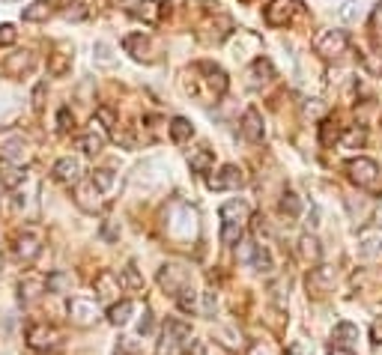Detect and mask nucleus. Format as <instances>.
<instances>
[{
	"label": "nucleus",
	"mask_w": 382,
	"mask_h": 355,
	"mask_svg": "<svg viewBox=\"0 0 382 355\" xmlns=\"http://www.w3.org/2000/svg\"><path fill=\"white\" fill-rule=\"evenodd\" d=\"M347 173H350V180L355 185L364 188V192H374V194L382 192V173H379V164L374 158H364V156L350 158L347 161Z\"/></svg>",
	"instance_id": "obj_1"
},
{
	"label": "nucleus",
	"mask_w": 382,
	"mask_h": 355,
	"mask_svg": "<svg viewBox=\"0 0 382 355\" xmlns=\"http://www.w3.org/2000/svg\"><path fill=\"white\" fill-rule=\"evenodd\" d=\"M168 230L173 239H183V242H188V239L197 236V212L185 206V203H173L171 206V221H168Z\"/></svg>",
	"instance_id": "obj_2"
},
{
	"label": "nucleus",
	"mask_w": 382,
	"mask_h": 355,
	"mask_svg": "<svg viewBox=\"0 0 382 355\" xmlns=\"http://www.w3.org/2000/svg\"><path fill=\"white\" fill-rule=\"evenodd\" d=\"M188 337H191V325L180 320H168L164 323L161 344H159V355H180L188 347Z\"/></svg>",
	"instance_id": "obj_3"
},
{
	"label": "nucleus",
	"mask_w": 382,
	"mask_h": 355,
	"mask_svg": "<svg viewBox=\"0 0 382 355\" xmlns=\"http://www.w3.org/2000/svg\"><path fill=\"white\" fill-rule=\"evenodd\" d=\"M314 51L323 60H338L340 54H347V33L343 30H320L314 39Z\"/></svg>",
	"instance_id": "obj_4"
},
{
	"label": "nucleus",
	"mask_w": 382,
	"mask_h": 355,
	"mask_svg": "<svg viewBox=\"0 0 382 355\" xmlns=\"http://www.w3.org/2000/svg\"><path fill=\"white\" fill-rule=\"evenodd\" d=\"M188 281H191V275H188L185 266H180V263H171V266H164V269L159 272L161 289H164V293H171L173 299H180V296L185 293Z\"/></svg>",
	"instance_id": "obj_5"
},
{
	"label": "nucleus",
	"mask_w": 382,
	"mask_h": 355,
	"mask_svg": "<svg viewBox=\"0 0 382 355\" xmlns=\"http://www.w3.org/2000/svg\"><path fill=\"white\" fill-rule=\"evenodd\" d=\"M123 48L129 51V54L135 57V60H141V63H156L159 60V45L149 39V36H144V33H132V36H125L123 39Z\"/></svg>",
	"instance_id": "obj_6"
},
{
	"label": "nucleus",
	"mask_w": 382,
	"mask_h": 355,
	"mask_svg": "<svg viewBox=\"0 0 382 355\" xmlns=\"http://www.w3.org/2000/svg\"><path fill=\"white\" fill-rule=\"evenodd\" d=\"M27 344H30V349L48 352V349H57L60 335H57V328H51L45 323H36V325L27 328Z\"/></svg>",
	"instance_id": "obj_7"
},
{
	"label": "nucleus",
	"mask_w": 382,
	"mask_h": 355,
	"mask_svg": "<svg viewBox=\"0 0 382 355\" xmlns=\"http://www.w3.org/2000/svg\"><path fill=\"white\" fill-rule=\"evenodd\" d=\"M248 182V176L242 168H236V164H224V168L209 176V188H215V192H224V188H242Z\"/></svg>",
	"instance_id": "obj_8"
},
{
	"label": "nucleus",
	"mask_w": 382,
	"mask_h": 355,
	"mask_svg": "<svg viewBox=\"0 0 382 355\" xmlns=\"http://www.w3.org/2000/svg\"><path fill=\"white\" fill-rule=\"evenodd\" d=\"M299 9V0H272L269 6H266V21L272 24V27H287L292 21Z\"/></svg>",
	"instance_id": "obj_9"
},
{
	"label": "nucleus",
	"mask_w": 382,
	"mask_h": 355,
	"mask_svg": "<svg viewBox=\"0 0 382 355\" xmlns=\"http://www.w3.org/2000/svg\"><path fill=\"white\" fill-rule=\"evenodd\" d=\"M69 316H72L75 325L87 328V325H93L99 320V304L93 299H72L69 301Z\"/></svg>",
	"instance_id": "obj_10"
},
{
	"label": "nucleus",
	"mask_w": 382,
	"mask_h": 355,
	"mask_svg": "<svg viewBox=\"0 0 382 355\" xmlns=\"http://www.w3.org/2000/svg\"><path fill=\"white\" fill-rule=\"evenodd\" d=\"M39 251H42L39 233H36V230L18 233V239H16V257H18L21 263H33L36 257H39Z\"/></svg>",
	"instance_id": "obj_11"
},
{
	"label": "nucleus",
	"mask_w": 382,
	"mask_h": 355,
	"mask_svg": "<svg viewBox=\"0 0 382 355\" xmlns=\"http://www.w3.org/2000/svg\"><path fill=\"white\" fill-rule=\"evenodd\" d=\"M81 173H84L81 158L66 156V158H60V161L54 164V180L63 182V185H78V182H81Z\"/></svg>",
	"instance_id": "obj_12"
},
{
	"label": "nucleus",
	"mask_w": 382,
	"mask_h": 355,
	"mask_svg": "<svg viewBox=\"0 0 382 355\" xmlns=\"http://www.w3.org/2000/svg\"><path fill=\"white\" fill-rule=\"evenodd\" d=\"M245 78H248L245 84L251 87V90H260L263 84H269V81L275 78V66H272V63L266 60V57H257V60L251 63V69L245 72Z\"/></svg>",
	"instance_id": "obj_13"
},
{
	"label": "nucleus",
	"mask_w": 382,
	"mask_h": 355,
	"mask_svg": "<svg viewBox=\"0 0 382 355\" xmlns=\"http://www.w3.org/2000/svg\"><path fill=\"white\" fill-rule=\"evenodd\" d=\"M42 293H48L45 278H42V275H33V272H27V275L21 278V284H18V296H21V301H24V304H33V301L39 299Z\"/></svg>",
	"instance_id": "obj_14"
},
{
	"label": "nucleus",
	"mask_w": 382,
	"mask_h": 355,
	"mask_svg": "<svg viewBox=\"0 0 382 355\" xmlns=\"http://www.w3.org/2000/svg\"><path fill=\"white\" fill-rule=\"evenodd\" d=\"M200 30H207V33H200L203 42H221V39H227V36H230L233 21L227 18V15H218V18H209Z\"/></svg>",
	"instance_id": "obj_15"
},
{
	"label": "nucleus",
	"mask_w": 382,
	"mask_h": 355,
	"mask_svg": "<svg viewBox=\"0 0 382 355\" xmlns=\"http://www.w3.org/2000/svg\"><path fill=\"white\" fill-rule=\"evenodd\" d=\"M75 203H78L84 212H99L101 192H99L93 182H78V188H75Z\"/></svg>",
	"instance_id": "obj_16"
},
{
	"label": "nucleus",
	"mask_w": 382,
	"mask_h": 355,
	"mask_svg": "<svg viewBox=\"0 0 382 355\" xmlns=\"http://www.w3.org/2000/svg\"><path fill=\"white\" fill-rule=\"evenodd\" d=\"M248 215H251V206L245 200H227L224 206H221V221L224 224H233V227H242L248 221Z\"/></svg>",
	"instance_id": "obj_17"
},
{
	"label": "nucleus",
	"mask_w": 382,
	"mask_h": 355,
	"mask_svg": "<svg viewBox=\"0 0 382 355\" xmlns=\"http://www.w3.org/2000/svg\"><path fill=\"white\" fill-rule=\"evenodd\" d=\"M96 296H99V301H113V299H117V293H120V278L117 275H113V272H101L99 278H96Z\"/></svg>",
	"instance_id": "obj_18"
},
{
	"label": "nucleus",
	"mask_w": 382,
	"mask_h": 355,
	"mask_svg": "<svg viewBox=\"0 0 382 355\" xmlns=\"http://www.w3.org/2000/svg\"><path fill=\"white\" fill-rule=\"evenodd\" d=\"M33 69V54L30 51H16V54H9L4 60V72L12 75V78H21L24 72H30Z\"/></svg>",
	"instance_id": "obj_19"
},
{
	"label": "nucleus",
	"mask_w": 382,
	"mask_h": 355,
	"mask_svg": "<svg viewBox=\"0 0 382 355\" xmlns=\"http://www.w3.org/2000/svg\"><path fill=\"white\" fill-rule=\"evenodd\" d=\"M332 340H335V347H338V349H350V347H355V344H359V325H352V323H338Z\"/></svg>",
	"instance_id": "obj_20"
},
{
	"label": "nucleus",
	"mask_w": 382,
	"mask_h": 355,
	"mask_svg": "<svg viewBox=\"0 0 382 355\" xmlns=\"http://www.w3.org/2000/svg\"><path fill=\"white\" fill-rule=\"evenodd\" d=\"M21 182H24V170L18 168L16 161L0 158V185H4V188H18Z\"/></svg>",
	"instance_id": "obj_21"
},
{
	"label": "nucleus",
	"mask_w": 382,
	"mask_h": 355,
	"mask_svg": "<svg viewBox=\"0 0 382 355\" xmlns=\"http://www.w3.org/2000/svg\"><path fill=\"white\" fill-rule=\"evenodd\" d=\"M135 308L137 304L132 301V299H123V301H113L111 308H108V320H111V325H125L132 320V313H135Z\"/></svg>",
	"instance_id": "obj_22"
},
{
	"label": "nucleus",
	"mask_w": 382,
	"mask_h": 355,
	"mask_svg": "<svg viewBox=\"0 0 382 355\" xmlns=\"http://www.w3.org/2000/svg\"><path fill=\"white\" fill-rule=\"evenodd\" d=\"M320 254H323V248H320V239L316 236H311V233H304L302 239H299V257H302V263H316L320 260Z\"/></svg>",
	"instance_id": "obj_23"
},
{
	"label": "nucleus",
	"mask_w": 382,
	"mask_h": 355,
	"mask_svg": "<svg viewBox=\"0 0 382 355\" xmlns=\"http://www.w3.org/2000/svg\"><path fill=\"white\" fill-rule=\"evenodd\" d=\"M335 284V269L332 266H316V269H311V278H308V289H326Z\"/></svg>",
	"instance_id": "obj_24"
},
{
	"label": "nucleus",
	"mask_w": 382,
	"mask_h": 355,
	"mask_svg": "<svg viewBox=\"0 0 382 355\" xmlns=\"http://www.w3.org/2000/svg\"><path fill=\"white\" fill-rule=\"evenodd\" d=\"M242 132H245L248 141H263V120H260V113L257 111H245V117H242Z\"/></svg>",
	"instance_id": "obj_25"
},
{
	"label": "nucleus",
	"mask_w": 382,
	"mask_h": 355,
	"mask_svg": "<svg viewBox=\"0 0 382 355\" xmlns=\"http://www.w3.org/2000/svg\"><path fill=\"white\" fill-rule=\"evenodd\" d=\"M251 266H254V269H257V272H263V275H272L275 263H272V254H269V248H266V245H254Z\"/></svg>",
	"instance_id": "obj_26"
},
{
	"label": "nucleus",
	"mask_w": 382,
	"mask_h": 355,
	"mask_svg": "<svg viewBox=\"0 0 382 355\" xmlns=\"http://www.w3.org/2000/svg\"><path fill=\"white\" fill-rule=\"evenodd\" d=\"M69 63H72V54H69V48L66 45H57V51H54V57H51V66H48V72L51 75H66V69H69Z\"/></svg>",
	"instance_id": "obj_27"
},
{
	"label": "nucleus",
	"mask_w": 382,
	"mask_h": 355,
	"mask_svg": "<svg viewBox=\"0 0 382 355\" xmlns=\"http://www.w3.org/2000/svg\"><path fill=\"white\" fill-rule=\"evenodd\" d=\"M188 164H191V170H197V173H209V168H212V152H209V149H191V152H188Z\"/></svg>",
	"instance_id": "obj_28"
},
{
	"label": "nucleus",
	"mask_w": 382,
	"mask_h": 355,
	"mask_svg": "<svg viewBox=\"0 0 382 355\" xmlns=\"http://www.w3.org/2000/svg\"><path fill=\"white\" fill-rule=\"evenodd\" d=\"M72 284H75V281H72V275H66V272H51V275L45 278L48 293H66Z\"/></svg>",
	"instance_id": "obj_29"
},
{
	"label": "nucleus",
	"mask_w": 382,
	"mask_h": 355,
	"mask_svg": "<svg viewBox=\"0 0 382 355\" xmlns=\"http://www.w3.org/2000/svg\"><path fill=\"white\" fill-rule=\"evenodd\" d=\"M78 147L87 152V156H96V152H101V147H105V135H101V132H87L84 137H81V141H78Z\"/></svg>",
	"instance_id": "obj_30"
},
{
	"label": "nucleus",
	"mask_w": 382,
	"mask_h": 355,
	"mask_svg": "<svg viewBox=\"0 0 382 355\" xmlns=\"http://www.w3.org/2000/svg\"><path fill=\"white\" fill-rule=\"evenodd\" d=\"M24 21H33V24H39V21H48V15H51V9H48V4L45 0H36V4H30V6H24Z\"/></svg>",
	"instance_id": "obj_31"
},
{
	"label": "nucleus",
	"mask_w": 382,
	"mask_h": 355,
	"mask_svg": "<svg viewBox=\"0 0 382 355\" xmlns=\"http://www.w3.org/2000/svg\"><path fill=\"white\" fill-rule=\"evenodd\" d=\"M4 158L16 161V164H18V158H27V141H24V137H12V141H6Z\"/></svg>",
	"instance_id": "obj_32"
},
{
	"label": "nucleus",
	"mask_w": 382,
	"mask_h": 355,
	"mask_svg": "<svg viewBox=\"0 0 382 355\" xmlns=\"http://www.w3.org/2000/svg\"><path fill=\"white\" fill-rule=\"evenodd\" d=\"M90 182H93V185L99 188L101 194H105V192H111V188L117 185V176H113V170H108V168H99V170H93Z\"/></svg>",
	"instance_id": "obj_33"
},
{
	"label": "nucleus",
	"mask_w": 382,
	"mask_h": 355,
	"mask_svg": "<svg viewBox=\"0 0 382 355\" xmlns=\"http://www.w3.org/2000/svg\"><path fill=\"white\" fill-rule=\"evenodd\" d=\"M191 135H195V129H191V123H188L185 117H173V120H171V137H173L176 144L188 141Z\"/></svg>",
	"instance_id": "obj_34"
},
{
	"label": "nucleus",
	"mask_w": 382,
	"mask_h": 355,
	"mask_svg": "<svg viewBox=\"0 0 382 355\" xmlns=\"http://www.w3.org/2000/svg\"><path fill=\"white\" fill-rule=\"evenodd\" d=\"M281 212L287 215V218H299V215H302V200L292 194V192H287L281 197Z\"/></svg>",
	"instance_id": "obj_35"
},
{
	"label": "nucleus",
	"mask_w": 382,
	"mask_h": 355,
	"mask_svg": "<svg viewBox=\"0 0 382 355\" xmlns=\"http://www.w3.org/2000/svg\"><path fill=\"white\" fill-rule=\"evenodd\" d=\"M120 284H125V287H129V289H141V287H144V278L137 275V269H135V266L129 263V266H125V269H123V278H120Z\"/></svg>",
	"instance_id": "obj_36"
},
{
	"label": "nucleus",
	"mask_w": 382,
	"mask_h": 355,
	"mask_svg": "<svg viewBox=\"0 0 382 355\" xmlns=\"http://www.w3.org/2000/svg\"><path fill=\"white\" fill-rule=\"evenodd\" d=\"M135 15L144 18L147 24H156V4H152V0H141V4L135 6Z\"/></svg>",
	"instance_id": "obj_37"
},
{
	"label": "nucleus",
	"mask_w": 382,
	"mask_h": 355,
	"mask_svg": "<svg viewBox=\"0 0 382 355\" xmlns=\"http://www.w3.org/2000/svg\"><path fill=\"white\" fill-rule=\"evenodd\" d=\"M221 242H224V245H239V242H242V227L221 224Z\"/></svg>",
	"instance_id": "obj_38"
},
{
	"label": "nucleus",
	"mask_w": 382,
	"mask_h": 355,
	"mask_svg": "<svg viewBox=\"0 0 382 355\" xmlns=\"http://www.w3.org/2000/svg\"><path fill=\"white\" fill-rule=\"evenodd\" d=\"M340 144L347 147V149H355V147H362V144H364V132L359 129V125H355V129H350L347 135L340 137Z\"/></svg>",
	"instance_id": "obj_39"
},
{
	"label": "nucleus",
	"mask_w": 382,
	"mask_h": 355,
	"mask_svg": "<svg viewBox=\"0 0 382 355\" xmlns=\"http://www.w3.org/2000/svg\"><path fill=\"white\" fill-rule=\"evenodd\" d=\"M338 18L340 21H355L359 18V4H355V0H343L340 9H338Z\"/></svg>",
	"instance_id": "obj_40"
},
{
	"label": "nucleus",
	"mask_w": 382,
	"mask_h": 355,
	"mask_svg": "<svg viewBox=\"0 0 382 355\" xmlns=\"http://www.w3.org/2000/svg\"><path fill=\"white\" fill-rule=\"evenodd\" d=\"M16 39H18L16 24H0V45H12Z\"/></svg>",
	"instance_id": "obj_41"
},
{
	"label": "nucleus",
	"mask_w": 382,
	"mask_h": 355,
	"mask_svg": "<svg viewBox=\"0 0 382 355\" xmlns=\"http://www.w3.org/2000/svg\"><path fill=\"white\" fill-rule=\"evenodd\" d=\"M96 60L101 63V66H111V63H113V54H111L108 42H96Z\"/></svg>",
	"instance_id": "obj_42"
},
{
	"label": "nucleus",
	"mask_w": 382,
	"mask_h": 355,
	"mask_svg": "<svg viewBox=\"0 0 382 355\" xmlns=\"http://www.w3.org/2000/svg\"><path fill=\"white\" fill-rule=\"evenodd\" d=\"M371 30L376 33V36H382V0L374 6V15H371Z\"/></svg>",
	"instance_id": "obj_43"
},
{
	"label": "nucleus",
	"mask_w": 382,
	"mask_h": 355,
	"mask_svg": "<svg viewBox=\"0 0 382 355\" xmlns=\"http://www.w3.org/2000/svg\"><path fill=\"white\" fill-rule=\"evenodd\" d=\"M215 308H218V299H215V293H209V289H207V293H203V313L212 316Z\"/></svg>",
	"instance_id": "obj_44"
},
{
	"label": "nucleus",
	"mask_w": 382,
	"mask_h": 355,
	"mask_svg": "<svg viewBox=\"0 0 382 355\" xmlns=\"http://www.w3.org/2000/svg\"><path fill=\"white\" fill-rule=\"evenodd\" d=\"M57 129H60V132H69V129H72V113H69L66 108L57 113Z\"/></svg>",
	"instance_id": "obj_45"
},
{
	"label": "nucleus",
	"mask_w": 382,
	"mask_h": 355,
	"mask_svg": "<svg viewBox=\"0 0 382 355\" xmlns=\"http://www.w3.org/2000/svg\"><path fill=\"white\" fill-rule=\"evenodd\" d=\"M66 18H84V4H69V9H66Z\"/></svg>",
	"instance_id": "obj_46"
},
{
	"label": "nucleus",
	"mask_w": 382,
	"mask_h": 355,
	"mask_svg": "<svg viewBox=\"0 0 382 355\" xmlns=\"http://www.w3.org/2000/svg\"><path fill=\"white\" fill-rule=\"evenodd\" d=\"M137 332H141V335H149V332H152V313H149V311L144 313V320H141V325H137Z\"/></svg>",
	"instance_id": "obj_47"
},
{
	"label": "nucleus",
	"mask_w": 382,
	"mask_h": 355,
	"mask_svg": "<svg viewBox=\"0 0 382 355\" xmlns=\"http://www.w3.org/2000/svg\"><path fill=\"white\" fill-rule=\"evenodd\" d=\"M248 355H275L269 347H263V344H254L251 349H248Z\"/></svg>",
	"instance_id": "obj_48"
},
{
	"label": "nucleus",
	"mask_w": 382,
	"mask_h": 355,
	"mask_svg": "<svg viewBox=\"0 0 382 355\" xmlns=\"http://www.w3.org/2000/svg\"><path fill=\"white\" fill-rule=\"evenodd\" d=\"M42 93H45V84L36 87V93H33V108H42Z\"/></svg>",
	"instance_id": "obj_49"
},
{
	"label": "nucleus",
	"mask_w": 382,
	"mask_h": 355,
	"mask_svg": "<svg viewBox=\"0 0 382 355\" xmlns=\"http://www.w3.org/2000/svg\"><path fill=\"white\" fill-rule=\"evenodd\" d=\"M113 4H123V9H129V12H135V6L141 4V0H113Z\"/></svg>",
	"instance_id": "obj_50"
},
{
	"label": "nucleus",
	"mask_w": 382,
	"mask_h": 355,
	"mask_svg": "<svg viewBox=\"0 0 382 355\" xmlns=\"http://www.w3.org/2000/svg\"><path fill=\"white\" fill-rule=\"evenodd\" d=\"M287 355H302V347H299V344H292V347L287 349Z\"/></svg>",
	"instance_id": "obj_51"
},
{
	"label": "nucleus",
	"mask_w": 382,
	"mask_h": 355,
	"mask_svg": "<svg viewBox=\"0 0 382 355\" xmlns=\"http://www.w3.org/2000/svg\"><path fill=\"white\" fill-rule=\"evenodd\" d=\"M328 355H352V352H350V349H338V347H335V349L328 352Z\"/></svg>",
	"instance_id": "obj_52"
},
{
	"label": "nucleus",
	"mask_w": 382,
	"mask_h": 355,
	"mask_svg": "<svg viewBox=\"0 0 382 355\" xmlns=\"http://www.w3.org/2000/svg\"><path fill=\"white\" fill-rule=\"evenodd\" d=\"M374 337H376V340L382 337V323H376V328H374Z\"/></svg>",
	"instance_id": "obj_53"
},
{
	"label": "nucleus",
	"mask_w": 382,
	"mask_h": 355,
	"mask_svg": "<svg viewBox=\"0 0 382 355\" xmlns=\"http://www.w3.org/2000/svg\"><path fill=\"white\" fill-rule=\"evenodd\" d=\"M379 221H382V215H379Z\"/></svg>",
	"instance_id": "obj_54"
},
{
	"label": "nucleus",
	"mask_w": 382,
	"mask_h": 355,
	"mask_svg": "<svg viewBox=\"0 0 382 355\" xmlns=\"http://www.w3.org/2000/svg\"><path fill=\"white\" fill-rule=\"evenodd\" d=\"M9 4H12V0H9Z\"/></svg>",
	"instance_id": "obj_55"
}]
</instances>
